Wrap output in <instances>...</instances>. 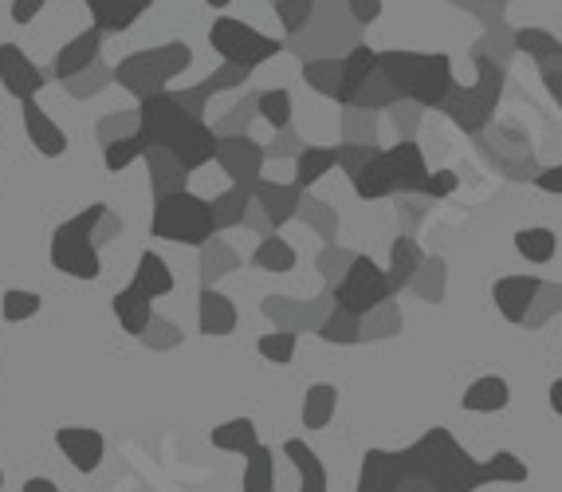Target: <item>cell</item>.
Masks as SVG:
<instances>
[{
    "label": "cell",
    "instance_id": "obj_38",
    "mask_svg": "<svg viewBox=\"0 0 562 492\" xmlns=\"http://www.w3.org/2000/svg\"><path fill=\"white\" fill-rule=\"evenodd\" d=\"M256 111H260L263 123H272L276 131H288L291 126V91H283V87L263 91V96H256Z\"/></svg>",
    "mask_w": 562,
    "mask_h": 492
},
{
    "label": "cell",
    "instance_id": "obj_39",
    "mask_svg": "<svg viewBox=\"0 0 562 492\" xmlns=\"http://www.w3.org/2000/svg\"><path fill=\"white\" fill-rule=\"evenodd\" d=\"M516 48L527 52V56H531L535 64H543V59L554 56V52H559L562 44L551 36V32H543V29H524V32H516Z\"/></svg>",
    "mask_w": 562,
    "mask_h": 492
},
{
    "label": "cell",
    "instance_id": "obj_7",
    "mask_svg": "<svg viewBox=\"0 0 562 492\" xmlns=\"http://www.w3.org/2000/svg\"><path fill=\"white\" fill-rule=\"evenodd\" d=\"M209 44H213V52L221 56V64L244 67L248 76H252V67L268 64V59L283 52V44L276 36H263V32H256L252 24H244V20H236V16L213 20Z\"/></svg>",
    "mask_w": 562,
    "mask_h": 492
},
{
    "label": "cell",
    "instance_id": "obj_2",
    "mask_svg": "<svg viewBox=\"0 0 562 492\" xmlns=\"http://www.w3.org/2000/svg\"><path fill=\"white\" fill-rule=\"evenodd\" d=\"M402 457H405V477L432 484L437 492H476L487 484L484 461H476L469 449H460L457 437L441 426H432Z\"/></svg>",
    "mask_w": 562,
    "mask_h": 492
},
{
    "label": "cell",
    "instance_id": "obj_22",
    "mask_svg": "<svg viewBox=\"0 0 562 492\" xmlns=\"http://www.w3.org/2000/svg\"><path fill=\"white\" fill-rule=\"evenodd\" d=\"M94 12V29L103 32H126L142 12L150 9L154 0H87Z\"/></svg>",
    "mask_w": 562,
    "mask_h": 492
},
{
    "label": "cell",
    "instance_id": "obj_14",
    "mask_svg": "<svg viewBox=\"0 0 562 492\" xmlns=\"http://www.w3.org/2000/svg\"><path fill=\"white\" fill-rule=\"evenodd\" d=\"M390 158V170H394V181H397V193H425L429 186V166L422 158V146L417 143H397L385 150Z\"/></svg>",
    "mask_w": 562,
    "mask_h": 492
},
{
    "label": "cell",
    "instance_id": "obj_31",
    "mask_svg": "<svg viewBox=\"0 0 562 492\" xmlns=\"http://www.w3.org/2000/svg\"><path fill=\"white\" fill-rule=\"evenodd\" d=\"M244 492H272L276 489V454L268 445H256L252 454L244 457Z\"/></svg>",
    "mask_w": 562,
    "mask_h": 492
},
{
    "label": "cell",
    "instance_id": "obj_10",
    "mask_svg": "<svg viewBox=\"0 0 562 492\" xmlns=\"http://www.w3.org/2000/svg\"><path fill=\"white\" fill-rule=\"evenodd\" d=\"M0 83H4V91H9L16 103H32V99L44 91L47 79L16 44H0Z\"/></svg>",
    "mask_w": 562,
    "mask_h": 492
},
{
    "label": "cell",
    "instance_id": "obj_21",
    "mask_svg": "<svg viewBox=\"0 0 562 492\" xmlns=\"http://www.w3.org/2000/svg\"><path fill=\"white\" fill-rule=\"evenodd\" d=\"M507 402H512V387L499 374L476 379L464 390V398H460V406L469 410V414H499V410H507Z\"/></svg>",
    "mask_w": 562,
    "mask_h": 492
},
{
    "label": "cell",
    "instance_id": "obj_11",
    "mask_svg": "<svg viewBox=\"0 0 562 492\" xmlns=\"http://www.w3.org/2000/svg\"><path fill=\"white\" fill-rule=\"evenodd\" d=\"M543 295V280L539 276H499L492 284V300H496L499 315L507 323H527L531 320V308Z\"/></svg>",
    "mask_w": 562,
    "mask_h": 492
},
{
    "label": "cell",
    "instance_id": "obj_45",
    "mask_svg": "<svg viewBox=\"0 0 562 492\" xmlns=\"http://www.w3.org/2000/svg\"><path fill=\"white\" fill-rule=\"evenodd\" d=\"M531 181H535V190L559 193V198H562V161H559V166H547V170H539Z\"/></svg>",
    "mask_w": 562,
    "mask_h": 492
},
{
    "label": "cell",
    "instance_id": "obj_9",
    "mask_svg": "<svg viewBox=\"0 0 562 492\" xmlns=\"http://www.w3.org/2000/svg\"><path fill=\"white\" fill-rule=\"evenodd\" d=\"M452 91H457V79H452V59L445 56V52H422L405 99H413L417 107H445V99H449Z\"/></svg>",
    "mask_w": 562,
    "mask_h": 492
},
{
    "label": "cell",
    "instance_id": "obj_50",
    "mask_svg": "<svg viewBox=\"0 0 562 492\" xmlns=\"http://www.w3.org/2000/svg\"><path fill=\"white\" fill-rule=\"evenodd\" d=\"M0 489H4V473H0Z\"/></svg>",
    "mask_w": 562,
    "mask_h": 492
},
{
    "label": "cell",
    "instance_id": "obj_33",
    "mask_svg": "<svg viewBox=\"0 0 562 492\" xmlns=\"http://www.w3.org/2000/svg\"><path fill=\"white\" fill-rule=\"evenodd\" d=\"M417 268H422V248H417V241L397 237L394 248H390V284H394V292H402L405 284H413Z\"/></svg>",
    "mask_w": 562,
    "mask_h": 492
},
{
    "label": "cell",
    "instance_id": "obj_12",
    "mask_svg": "<svg viewBox=\"0 0 562 492\" xmlns=\"http://www.w3.org/2000/svg\"><path fill=\"white\" fill-rule=\"evenodd\" d=\"M56 445H59V454L71 461L76 473H99V465H103V454H106V441L99 429L64 426V429H56Z\"/></svg>",
    "mask_w": 562,
    "mask_h": 492
},
{
    "label": "cell",
    "instance_id": "obj_15",
    "mask_svg": "<svg viewBox=\"0 0 562 492\" xmlns=\"http://www.w3.org/2000/svg\"><path fill=\"white\" fill-rule=\"evenodd\" d=\"M20 114H24V131H29L32 146H36L44 158H64L67 134L56 126V119H52L36 99H32V103H20Z\"/></svg>",
    "mask_w": 562,
    "mask_h": 492
},
{
    "label": "cell",
    "instance_id": "obj_41",
    "mask_svg": "<svg viewBox=\"0 0 562 492\" xmlns=\"http://www.w3.org/2000/svg\"><path fill=\"white\" fill-rule=\"evenodd\" d=\"M303 76H307L311 87H315V91H323V96H338V76H342V64H335V59L307 64V67H303Z\"/></svg>",
    "mask_w": 562,
    "mask_h": 492
},
{
    "label": "cell",
    "instance_id": "obj_29",
    "mask_svg": "<svg viewBox=\"0 0 562 492\" xmlns=\"http://www.w3.org/2000/svg\"><path fill=\"white\" fill-rule=\"evenodd\" d=\"M516 253L524 256L527 265H551L554 253H559V237H554V228H543V225L519 228Z\"/></svg>",
    "mask_w": 562,
    "mask_h": 492
},
{
    "label": "cell",
    "instance_id": "obj_6",
    "mask_svg": "<svg viewBox=\"0 0 562 492\" xmlns=\"http://www.w3.org/2000/svg\"><path fill=\"white\" fill-rule=\"evenodd\" d=\"M390 295H394L390 272H382L370 256H350L347 272L335 284V308L355 320H370L382 303H390Z\"/></svg>",
    "mask_w": 562,
    "mask_h": 492
},
{
    "label": "cell",
    "instance_id": "obj_13",
    "mask_svg": "<svg viewBox=\"0 0 562 492\" xmlns=\"http://www.w3.org/2000/svg\"><path fill=\"white\" fill-rule=\"evenodd\" d=\"M405 481V457L390 454V449H370L362 457V477H358V492H402Z\"/></svg>",
    "mask_w": 562,
    "mask_h": 492
},
{
    "label": "cell",
    "instance_id": "obj_16",
    "mask_svg": "<svg viewBox=\"0 0 562 492\" xmlns=\"http://www.w3.org/2000/svg\"><path fill=\"white\" fill-rule=\"evenodd\" d=\"M99 48H103V32L99 29H87V32H79L71 44H67L64 52H56V64H52V76L56 79H76V76H83L87 67L94 64V56H99Z\"/></svg>",
    "mask_w": 562,
    "mask_h": 492
},
{
    "label": "cell",
    "instance_id": "obj_48",
    "mask_svg": "<svg viewBox=\"0 0 562 492\" xmlns=\"http://www.w3.org/2000/svg\"><path fill=\"white\" fill-rule=\"evenodd\" d=\"M547 398H551V410H554V414L562 417V379L551 382V394H547Z\"/></svg>",
    "mask_w": 562,
    "mask_h": 492
},
{
    "label": "cell",
    "instance_id": "obj_36",
    "mask_svg": "<svg viewBox=\"0 0 562 492\" xmlns=\"http://www.w3.org/2000/svg\"><path fill=\"white\" fill-rule=\"evenodd\" d=\"M295 343H300V335L291 332V327H280V332H272V335H260L256 350H260V359H268L272 367H288V362L295 359Z\"/></svg>",
    "mask_w": 562,
    "mask_h": 492
},
{
    "label": "cell",
    "instance_id": "obj_44",
    "mask_svg": "<svg viewBox=\"0 0 562 492\" xmlns=\"http://www.w3.org/2000/svg\"><path fill=\"white\" fill-rule=\"evenodd\" d=\"M460 178L452 170H437L429 174V186H425V198H449V193H457Z\"/></svg>",
    "mask_w": 562,
    "mask_h": 492
},
{
    "label": "cell",
    "instance_id": "obj_5",
    "mask_svg": "<svg viewBox=\"0 0 562 492\" xmlns=\"http://www.w3.org/2000/svg\"><path fill=\"white\" fill-rule=\"evenodd\" d=\"M193 64V48L189 44H166V48L154 52H138V56L122 59L114 67V76L126 91H134L138 99H150L158 91H166V83L173 76H181L186 67Z\"/></svg>",
    "mask_w": 562,
    "mask_h": 492
},
{
    "label": "cell",
    "instance_id": "obj_32",
    "mask_svg": "<svg viewBox=\"0 0 562 492\" xmlns=\"http://www.w3.org/2000/svg\"><path fill=\"white\" fill-rule=\"evenodd\" d=\"M252 265L260 268V272H276V276H283V272H291V268L300 265V256H295V248L288 245L283 237H263L260 245H256V253H252Z\"/></svg>",
    "mask_w": 562,
    "mask_h": 492
},
{
    "label": "cell",
    "instance_id": "obj_37",
    "mask_svg": "<svg viewBox=\"0 0 562 492\" xmlns=\"http://www.w3.org/2000/svg\"><path fill=\"white\" fill-rule=\"evenodd\" d=\"M40 303H44V295H40V292L9 288V292L0 295V315H4V323H24V320H32V315L40 312Z\"/></svg>",
    "mask_w": 562,
    "mask_h": 492
},
{
    "label": "cell",
    "instance_id": "obj_42",
    "mask_svg": "<svg viewBox=\"0 0 562 492\" xmlns=\"http://www.w3.org/2000/svg\"><path fill=\"white\" fill-rule=\"evenodd\" d=\"M244 205H248V190H244V186H233V190H228V198L213 201L216 225H236V221L244 217V213H240Z\"/></svg>",
    "mask_w": 562,
    "mask_h": 492
},
{
    "label": "cell",
    "instance_id": "obj_49",
    "mask_svg": "<svg viewBox=\"0 0 562 492\" xmlns=\"http://www.w3.org/2000/svg\"><path fill=\"white\" fill-rule=\"evenodd\" d=\"M209 9H228V4H233V0H205Z\"/></svg>",
    "mask_w": 562,
    "mask_h": 492
},
{
    "label": "cell",
    "instance_id": "obj_27",
    "mask_svg": "<svg viewBox=\"0 0 562 492\" xmlns=\"http://www.w3.org/2000/svg\"><path fill=\"white\" fill-rule=\"evenodd\" d=\"M335 166H338V146H307V150H300V158H295V186L311 190V186H319Z\"/></svg>",
    "mask_w": 562,
    "mask_h": 492
},
{
    "label": "cell",
    "instance_id": "obj_20",
    "mask_svg": "<svg viewBox=\"0 0 562 492\" xmlns=\"http://www.w3.org/2000/svg\"><path fill=\"white\" fill-rule=\"evenodd\" d=\"M111 303L126 335H142L154 323V295H146L138 284H126Z\"/></svg>",
    "mask_w": 562,
    "mask_h": 492
},
{
    "label": "cell",
    "instance_id": "obj_23",
    "mask_svg": "<svg viewBox=\"0 0 562 492\" xmlns=\"http://www.w3.org/2000/svg\"><path fill=\"white\" fill-rule=\"evenodd\" d=\"M209 441L221 449V454H240L248 457L260 445V434H256L252 417H233V422H221L216 429H209Z\"/></svg>",
    "mask_w": 562,
    "mask_h": 492
},
{
    "label": "cell",
    "instance_id": "obj_25",
    "mask_svg": "<svg viewBox=\"0 0 562 492\" xmlns=\"http://www.w3.org/2000/svg\"><path fill=\"white\" fill-rule=\"evenodd\" d=\"M300 186H272V181H256V201H260V209L268 213V221H272L276 228L283 225V221L295 217V209H300Z\"/></svg>",
    "mask_w": 562,
    "mask_h": 492
},
{
    "label": "cell",
    "instance_id": "obj_35",
    "mask_svg": "<svg viewBox=\"0 0 562 492\" xmlns=\"http://www.w3.org/2000/svg\"><path fill=\"white\" fill-rule=\"evenodd\" d=\"M146 150H150V146L142 143V134H138V131L126 134V138H111V143L103 146V166H106L111 174H119V170H126L131 161L146 158Z\"/></svg>",
    "mask_w": 562,
    "mask_h": 492
},
{
    "label": "cell",
    "instance_id": "obj_18",
    "mask_svg": "<svg viewBox=\"0 0 562 492\" xmlns=\"http://www.w3.org/2000/svg\"><path fill=\"white\" fill-rule=\"evenodd\" d=\"M355 193L362 201H378V198H390V193H397V181H394V170H390V158H385V150H374L370 158L362 161L355 170Z\"/></svg>",
    "mask_w": 562,
    "mask_h": 492
},
{
    "label": "cell",
    "instance_id": "obj_43",
    "mask_svg": "<svg viewBox=\"0 0 562 492\" xmlns=\"http://www.w3.org/2000/svg\"><path fill=\"white\" fill-rule=\"evenodd\" d=\"M244 79H248V71H244V67L225 64V67H221V71H216V76H209L201 87H205V96H213V91H228V87L244 83Z\"/></svg>",
    "mask_w": 562,
    "mask_h": 492
},
{
    "label": "cell",
    "instance_id": "obj_8",
    "mask_svg": "<svg viewBox=\"0 0 562 492\" xmlns=\"http://www.w3.org/2000/svg\"><path fill=\"white\" fill-rule=\"evenodd\" d=\"M480 67V83L476 87H464V91H452L445 99V111L452 114V123L464 126V131H480V126L492 119L499 103V91H504V71H499L492 59H476Z\"/></svg>",
    "mask_w": 562,
    "mask_h": 492
},
{
    "label": "cell",
    "instance_id": "obj_17",
    "mask_svg": "<svg viewBox=\"0 0 562 492\" xmlns=\"http://www.w3.org/2000/svg\"><path fill=\"white\" fill-rule=\"evenodd\" d=\"M216 158L225 161V170L233 174L236 186H248V181L260 178V166H263V154L252 138H221L216 146Z\"/></svg>",
    "mask_w": 562,
    "mask_h": 492
},
{
    "label": "cell",
    "instance_id": "obj_26",
    "mask_svg": "<svg viewBox=\"0 0 562 492\" xmlns=\"http://www.w3.org/2000/svg\"><path fill=\"white\" fill-rule=\"evenodd\" d=\"M283 454L291 457V465L300 469V492H327V469H323L319 454L311 449L307 441H300V437H291V441H283Z\"/></svg>",
    "mask_w": 562,
    "mask_h": 492
},
{
    "label": "cell",
    "instance_id": "obj_47",
    "mask_svg": "<svg viewBox=\"0 0 562 492\" xmlns=\"http://www.w3.org/2000/svg\"><path fill=\"white\" fill-rule=\"evenodd\" d=\"M24 492H59L56 481H47V477H32L29 484H24Z\"/></svg>",
    "mask_w": 562,
    "mask_h": 492
},
{
    "label": "cell",
    "instance_id": "obj_1",
    "mask_svg": "<svg viewBox=\"0 0 562 492\" xmlns=\"http://www.w3.org/2000/svg\"><path fill=\"white\" fill-rule=\"evenodd\" d=\"M138 134L150 150L169 154L186 174L201 170L205 161H213L216 146H221V138L209 131L205 119L189 114L173 91H158V96L142 99Z\"/></svg>",
    "mask_w": 562,
    "mask_h": 492
},
{
    "label": "cell",
    "instance_id": "obj_19",
    "mask_svg": "<svg viewBox=\"0 0 562 492\" xmlns=\"http://www.w3.org/2000/svg\"><path fill=\"white\" fill-rule=\"evenodd\" d=\"M374 71H378V52L366 48V44H358V48L342 59V76H338V96H335L338 103H358L362 87L370 83Z\"/></svg>",
    "mask_w": 562,
    "mask_h": 492
},
{
    "label": "cell",
    "instance_id": "obj_28",
    "mask_svg": "<svg viewBox=\"0 0 562 492\" xmlns=\"http://www.w3.org/2000/svg\"><path fill=\"white\" fill-rule=\"evenodd\" d=\"M131 284H138L146 295L161 300V295L173 292V284H178V280H173V272H169L166 260H161L158 253H150V248H146V253L138 256V268H134V280H131Z\"/></svg>",
    "mask_w": 562,
    "mask_h": 492
},
{
    "label": "cell",
    "instance_id": "obj_30",
    "mask_svg": "<svg viewBox=\"0 0 562 492\" xmlns=\"http://www.w3.org/2000/svg\"><path fill=\"white\" fill-rule=\"evenodd\" d=\"M335 410H338V390L330 387V382H315V387L303 394V426L327 429Z\"/></svg>",
    "mask_w": 562,
    "mask_h": 492
},
{
    "label": "cell",
    "instance_id": "obj_34",
    "mask_svg": "<svg viewBox=\"0 0 562 492\" xmlns=\"http://www.w3.org/2000/svg\"><path fill=\"white\" fill-rule=\"evenodd\" d=\"M484 473H487V484H524L531 477L527 461H519L512 449H496V454L484 461Z\"/></svg>",
    "mask_w": 562,
    "mask_h": 492
},
{
    "label": "cell",
    "instance_id": "obj_24",
    "mask_svg": "<svg viewBox=\"0 0 562 492\" xmlns=\"http://www.w3.org/2000/svg\"><path fill=\"white\" fill-rule=\"evenodd\" d=\"M198 323L201 335H228L236 327V308L228 295H221L216 288H205L198 303Z\"/></svg>",
    "mask_w": 562,
    "mask_h": 492
},
{
    "label": "cell",
    "instance_id": "obj_40",
    "mask_svg": "<svg viewBox=\"0 0 562 492\" xmlns=\"http://www.w3.org/2000/svg\"><path fill=\"white\" fill-rule=\"evenodd\" d=\"M319 335L327 343H358L362 339V320H355V315H347V312H330V320L319 327Z\"/></svg>",
    "mask_w": 562,
    "mask_h": 492
},
{
    "label": "cell",
    "instance_id": "obj_46",
    "mask_svg": "<svg viewBox=\"0 0 562 492\" xmlns=\"http://www.w3.org/2000/svg\"><path fill=\"white\" fill-rule=\"evenodd\" d=\"M47 0H12V24H32L44 12Z\"/></svg>",
    "mask_w": 562,
    "mask_h": 492
},
{
    "label": "cell",
    "instance_id": "obj_4",
    "mask_svg": "<svg viewBox=\"0 0 562 492\" xmlns=\"http://www.w3.org/2000/svg\"><path fill=\"white\" fill-rule=\"evenodd\" d=\"M216 209L213 201L198 198L189 190H173L166 198H158L150 217V233L158 241H173V245L205 248L216 237Z\"/></svg>",
    "mask_w": 562,
    "mask_h": 492
},
{
    "label": "cell",
    "instance_id": "obj_3",
    "mask_svg": "<svg viewBox=\"0 0 562 492\" xmlns=\"http://www.w3.org/2000/svg\"><path fill=\"white\" fill-rule=\"evenodd\" d=\"M106 213H111L106 205H91L52 233V265L59 272H67L71 280H99L103 276V260H99L103 241H99L94 228L103 225Z\"/></svg>",
    "mask_w": 562,
    "mask_h": 492
}]
</instances>
